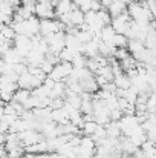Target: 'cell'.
<instances>
[{"mask_svg": "<svg viewBox=\"0 0 156 158\" xmlns=\"http://www.w3.org/2000/svg\"><path fill=\"white\" fill-rule=\"evenodd\" d=\"M127 12L136 23H152L153 22V12L149 9L146 2H133L127 6Z\"/></svg>", "mask_w": 156, "mask_h": 158, "instance_id": "obj_1", "label": "cell"}, {"mask_svg": "<svg viewBox=\"0 0 156 158\" xmlns=\"http://www.w3.org/2000/svg\"><path fill=\"white\" fill-rule=\"evenodd\" d=\"M40 23L42 20L38 17H31L29 20H22L18 23H12L14 29L18 35H26V37H35L40 34Z\"/></svg>", "mask_w": 156, "mask_h": 158, "instance_id": "obj_2", "label": "cell"}, {"mask_svg": "<svg viewBox=\"0 0 156 158\" xmlns=\"http://www.w3.org/2000/svg\"><path fill=\"white\" fill-rule=\"evenodd\" d=\"M74 72V64L67 63V61H60L58 64H55L54 71L48 75L54 81H66V78H69Z\"/></svg>", "mask_w": 156, "mask_h": 158, "instance_id": "obj_3", "label": "cell"}, {"mask_svg": "<svg viewBox=\"0 0 156 158\" xmlns=\"http://www.w3.org/2000/svg\"><path fill=\"white\" fill-rule=\"evenodd\" d=\"M18 137H20V141H22V144H23L25 148L34 146V144H37V143L46 140L45 135H43L40 131H35V129H28V131L18 134Z\"/></svg>", "mask_w": 156, "mask_h": 158, "instance_id": "obj_4", "label": "cell"}, {"mask_svg": "<svg viewBox=\"0 0 156 158\" xmlns=\"http://www.w3.org/2000/svg\"><path fill=\"white\" fill-rule=\"evenodd\" d=\"M132 17L129 15V12H124L122 15H118L115 19H112V28L116 31V34H122L126 35L129 28H130V23H132Z\"/></svg>", "mask_w": 156, "mask_h": 158, "instance_id": "obj_5", "label": "cell"}, {"mask_svg": "<svg viewBox=\"0 0 156 158\" xmlns=\"http://www.w3.org/2000/svg\"><path fill=\"white\" fill-rule=\"evenodd\" d=\"M14 48L18 51V54L26 60V57L29 55V52L32 51V40L31 37H26V35H18L14 39Z\"/></svg>", "mask_w": 156, "mask_h": 158, "instance_id": "obj_6", "label": "cell"}, {"mask_svg": "<svg viewBox=\"0 0 156 158\" xmlns=\"http://www.w3.org/2000/svg\"><path fill=\"white\" fill-rule=\"evenodd\" d=\"M34 14H35V17H38L40 20H51V19H57L55 6H54L52 3H38V2H37V6H35Z\"/></svg>", "mask_w": 156, "mask_h": 158, "instance_id": "obj_7", "label": "cell"}, {"mask_svg": "<svg viewBox=\"0 0 156 158\" xmlns=\"http://www.w3.org/2000/svg\"><path fill=\"white\" fill-rule=\"evenodd\" d=\"M100 43H101V39L95 37L92 42H89V43L84 45V52L83 54L87 58H97L100 55Z\"/></svg>", "mask_w": 156, "mask_h": 158, "instance_id": "obj_8", "label": "cell"}, {"mask_svg": "<svg viewBox=\"0 0 156 158\" xmlns=\"http://www.w3.org/2000/svg\"><path fill=\"white\" fill-rule=\"evenodd\" d=\"M74 9H77V6L70 2V0H60L57 5H55V14H57V19L72 12Z\"/></svg>", "mask_w": 156, "mask_h": 158, "instance_id": "obj_9", "label": "cell"}, {"mask_svg": "<svg viewBox=\"0 0 156 158\" xmlns=\"http://www.w3.org/2000/svg\"><path fill=\"white\" fill-rule=\"evenodd\" d=\"M17 89H20L17 81H12L8 77L2 75V78H0V92L2 94H12L14 95Z\"/></svg>", "mask_w": 156, "mask_h": 158, "instance_id": "obj_10", "label": "cell"}, {"mask_svg": "<svg viewBox=\"0 0 156 158\" xmlns=\"http://www.w3.org/2000/svg\"><path fill=\"white\" fill-rule=\"evenodd\" d=\"M112 15V19L118 17V15H122L124 12H127V5L122 3L121 0H113V3L110 5V8L107 9Z\"/></svg>", "mask_w": 156, "mask_h": 158, "instance_id": "obj_11", "label": "cell"}, {"mask_svg": "<svg viewBox=\"0 0 156 158\" xmlns=\"http://www.w3.org/2000/svg\"><path fill=\"white\" fill-rule=\"evenodd\" d=\"M0 35H2V42H12L14 43V39L17 37L14 25H3L2 31H0Z\"/></svg>", "mask_w": 156, "mask_h": 158, "instance_id": "obj_12", "label": "cell"}, {"mask_svg": "<svg viewBox=\"0 0 156 158\" xmlns=\"http://www.w3.org/2000/svg\"><path fill=\"white\" fill-rule=\"evenodd\" d=\"M107 131V138H121L122 137V131L119 126V121H110L106 126Z\"/></svg>", "mask_w": 156, "mask_h": 158, "instance_id": "obj_13", "label": "cell"}, {"mask_svg": "<svg viewBox=\"0 0 156 158\" xmlns=\"http://www.w3.org/2000/svg\"><path fill=\"white\" fill-rule=\"evenodd\" d=\"M66 91H67V85L64 81H57L55 86L52 88L51 91V98L55 100V98H64L66 97Z\"/></svg>", "mask_w": 156, "mask_h": 158, "instance_id": "obj_14", "label": "cell"}, {"mask_svg": "<svg viewBox=\"0 0 156 158\" xmlns=\"http://www.w3.org/2000/svg\"><path fill=\"white\" fill-rule=\"evenodd\" d=\"M113 83H115V86H116L118 89H124V91H127V89L132 88V80H130V77H129L126 72L121 74V75H118V77H115Z\"/></svg>", "mask_w": 156, "mask_h": 158, "instance_id": "obj_15", "label": "cell"}, {"mask_svg": "<svg viewBox=\"0 0 156 158\" xmlns=\"http://www.w3.org/2000/svg\"><path fill=\"white\" fill-rule=\"evenodd\" d=\"M32 97V91H29V89H17L15 91V94H14V98H12V102H15V103H20V105H26V102L29 100Z\"/></svg>", "mask_w": 156, "mask_h": 158, "instance_id": "obj_16", "label": "cell"}, {"mask_svg": "<svg viewBox=\"0 0 156 158\" xmlns=\"http://www.w3.org/2000/svg\"><path fill=\"white\" fill-rule=\"evenodd\" d=\"M115 35H116V31L112 28V25H107V26L103 28V31H101V34H100V39H101V42H104V43L112 45Z\"/></svg>", "mask_w": 156, "mask_h": 158, "instance_id": "obj_17", "label": "cell"}, {"mask_svg": "<svg viewBox=\"0 0 156 158\" xmlns=\"http://www.w3.org/2000/svg\"><path fill=\"white\" fill-rule=\"evenodd\" d=\"M98 126H100V124H98L97 121H86L84 126H83V129H81V132H83L86 137H92V135L97 132Z\"/></svg>", "mask_w": 156, "mask_h": 158, "instance_id": "obj_18", "label": "cell"}, {"mask_svg": "<svg viewBox=\"0 0 156 158\" xmlns=\"http://www.w3.org/2000/svg\"><path fill=\"white\" fill-rule=\"evenodd\" d=\"M51 91L46 85H42V86H38L37 89H34L32 91V95H35V97H38V98H51Z\"/></svg>", "mask_w": 156, "mask_h": 158, "instance_id": "obj_19", "label": "cell"}, {"mask_svg": "<svg viewBox=\"0 0 156 158\" xmlns=\"http://www.w3.org/2000/svg\"><path fill=\"white\" fill-rule=\"evenodd\" d=\"M112 45H113L116 49H119V48H127V46H129V39H127L126 35H122V34H116Z\"/></svg>", "mask_w": 156, "mask_h": 158, "instance_id": "obj_20", "label": "cell"}, {"mask_svg": "<svg viewBox=\"0 0 156 158\" xmlns=\"http://www.w3.org/2000/svg\"><path fill=\"white\" fill-rule=\"evenodd\" d=\"M87 61H89V58L84 54H78V55H75L72 64H74V68L81 69V68H87Z\"/></svg>", "mask_w": 156, "mask_h": 158, "instance_id": "obj_21", "label": "cell"}, {"mask_svg": "<svg viewBox=\"0 0 156 158\" xmlns=\"http://www.w3.org/2000/svg\"><path fill=\"white\" fill-rule=\"evenodd\" d=\"M130 57V52H129V49L127 48H119V49H116L115 54H113V58L115 60H118L119 63L121 61H124L126 58H129Z\"/></svg>", "mask_w": 156, "mask_h": 158, "instance_id": "obj_22", "label": "cell"}, {"mask_svg": "<svg viewBox=\"0 0 156 158\" xmlns=\"http://www.w3.org/2000/svg\"><path fill=\"white\" fill-rule=\"evenodd\" d=\"M54 68H55V64H52L49 60H45V61L42 63V66H40V69H42L46 75H49V74H51L52 71H54Z\"/></svg>", "mask_w": 156, "mask_h": 158, "instance_id": "obj_23", "label": "cell"}, {"mask_svg": "<svg viewBox=\"0 0 156 158\" xmlns=\"http://www.w3.org/2000/svg\"><path fill=\"white\" fill-rule=\"evenodd\" d=\"M5 2H6L8 5H11L12 8H15V9L22 6V0H5Z\"/></svg>", "mask_w": 156, "mask_h": 158, "instance_id": "obj_24", "label": "cell"}, {"mask_svg": "<svg viewBox=\"0 0 156 158\" xmlns=\"http://www.w3.org/2000/svg\"><path fill=\"white\" fill-rule=\"evenodd\" d=\"M38 3H52V0H37Z\"/></svg>", "mask_w": 156, "mask_h": 158, "instance_id": "obj_25", "label": "cell"}]
</instances>
